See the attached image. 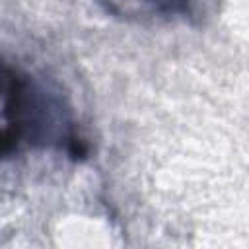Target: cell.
<instances>
[{"instance_id":"obj_1","label":"cell","mask_w":249,"mask_h":249,"mask_svg":"<svg viewBox=\"0 0 249 249\" xmlns=\"http://www.w3.org/2000/svg\"><path fill=\"white\" fill-rule=\"evenodd\" d=\"M53 103L45 97L25 72L4 62L2 78V156L10 158L21 144L45 142L53 121Z\"/></svg>"}]
</instances>
